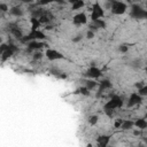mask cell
Here are the masks:
<instances>
[{"label":"cell","instance_id":"6","mask_svg":"<svg viewBox=\"0 0 147 147\" xmlns=\"http://www.w3.org/2000/svg\"><path fill=\"white\" fill-rule=\"evenodd\" d=\"M45 56H46V59H48L49 61H56V60H62V59H64V55H63L61 52H59V51H56V49H53V48H47V49L45 51Z\"/></svg>","mask_w":147,"mask_h":147},{"label":"cell","instance_id":"17","mask_svg":"<svg viewBox=\"0 0 147 147\" xmlns=\"http://www.w3.org/2000/svg\"><path fill=\"white\" fill-rule=\"evenodd\" d=\"M90 90L87 88V87H85V86H82V87H79L77 91H76V93H80V94H83V95H85V96H88L90 95Z\"/></svg>","mask_w":147,"mask_h":147},{"label":"cell","instance_id":"13","mask_svg":"<svg viewBox=\"0 0 147 147\" xmlns=\"http://www.w3.org/2000/svg\"><path fill=\"white\" fill-rule=\"evenodd\" d=\"M133 126H134V122L133 121H131V119H124L121 129L124 130V131H127V130H132Z\"/></svg>","mask_w":147,"mask_h":147},{"label":"cell","instance_id":"10","mask_svg":"<svg viewBox=\"0 0 147 147\" xmlns=\"http://www.w3.org/2000/svg\"><path fill=\"white\" fill-rule=\"evenodd\" d=\"M45 46H47L45 42H42V41H38V40H34V41H30V42H28V48L30 49V51H34V52H37V51H39V49H41L42 47H45Z\"/></svg>","mask_w":147,"mask_h":147},{"label":"cell","instance_id":"14","mask_svg":"<svg viewBox=\"0 0 147 147\" xmlns=\"http://www.w3.org/2000/svg\"><path fill=\"white\" fill-rule=\"evenodd\" d=\"M9 14L15 16V17H21L23 15V11H22V9L20 7H13V8L9 9Z\"/></svg>","mask_w":147,"mask_h":147},{"label":"cell","instance_id":"23","mask_svg":"<svg viewBox=\"0 0 147 147\" xmlns=\"http://www.w3.org/2000/svg\"><path fill=\"white\" fill-rule=\"evenodd\" d=\"M0 9H1V11H9L8 6H7L6 3H3V2H1V3H0Z\"/></svg>","mask_w":147,"mask_h":147},{"label":"cell","instance_id":"3","mask_svg":"<svg viewBox=\"0 0 147 147\" xmlns=\"http://www.w3.org/2000/svg\"><path fill=\"white\" fill-rule=\"evenodd\" d=\"M44 39H46V34H45L42 31H40V30L31 31V30H30V32H29L28 34H25V37L22 39V41H28V42L34 41V40L41 41V40H44Z\"/></svg>","mask_w":147,"mask_h":147},{"label":"cell","instance_id":"7","mask_svg":"<svg viewBox=\"0 0 147 147\" xmlns=\"http://www.w3.org/2000/svg\"><path fill=\"white\" fill-rule=\"evenodd\" d=\"M85 75H86V77H88L90 79H96V78H99V77L102 75V71H101L98 67L92 65V67H90V68L86 70Z\"/></svg>","mask_w":147,"mask_h":147},{"label":"cell","instance_id":"19","mask_svg":"<svg viewBox=\"0 0 147 147\" xmlns=\"http://www.w3.org/2000/svg\"><path fill=\"white\" fill-rule=\"evenodd\" d=\"M138 94L140 96H147V85H144L141 88L138 90Z\"/></svg>","mask_w":147,"mask_h":147},{"label":"cell","instance_id":"24","mask_svg":"<svg viewBox=\"0 0 147 147\" xmlns=\"http://www.w3.org/2000/svg\"><path fill=\"white\" fill-rule=\"evenodd\" d=\"M93 37H94V31L88 30V31L86 32V38H87V39H92Z\"/></svg>","mask_w":147,"mask_h":147},{"label":"cell","instance_id":"8","mask_svg":"<svg viewBox=\"0 0 147 147\" xmlns=\"http://www.w3.org/2000/svg\"><path fill=\"white\" fill-rule=\"evenodd\" d=\"M142 101V96H140L138 94V92H132L127 99V107H133V106H137L139 103H141Z\"/></svg>","mask_w":147,"mask_h":147},{"label":"cell","instance_id":"16","mask_svg":"<svg viewBox=\"0 0 147 147\" xmlns=\"http://www.w3.org/2000/svg\"><path fill=\"white\" fill-rule=\"evenodd\" d=\"M96 85H98V83L96 82H94V80H92V79H87V80H85V87H87L90 91H92V90H94L95 87H96Z\"/></svg>","mask_w":147,"mask_h":147},{"label":"cell","instance_id":"9","mask_svg":"<svg viewBox=\"0 0 147 147\" xmlns=\"http://www.w3.org/2000/svg\"><path fill=\"white\" fill-rule=\"evenodd\" d=\"M72 23L76 24V25H83V24H86L87 23V16L85 13H78L76 14L74 17H72Z\"/></svg>","mask_w":147,"mask_h":147},{"label":"cell","instance_id":"28","mask_svg":"<svg viewBox=\"0 0 147 147\" xmlns=\"http://www.w3.org/2000/svg\"><path fill=\"white\" fill-rule=\"evenodd\" d=\"M146 71H147V68H146Z\"/></svg>","mask_w":147,"mask_h":147},{"label":"cell","instance_id":"1","mask_svg":"<svg viewBox=\"0 0 147 147\" xmlns=\"http://www.w3.org/2000/svg\"><path fill=\"white\" fill-rule=\"evenodd\" d=\"M123 103H124L123 99H122L119 95L114 94V95H111L110 100H108V101L105 103L103 109H105V111H106V113H108V115L110 116V115H111V113H113L115 109L121 108V107L123 106Z\"/></svg>","mask_w":147,"mask_h":147},{"label":"cell","instance_id":"5","mask_svg":"<svg viewBox=\"0 0 147 147\" xmlns=\"http://www.w3.org/2000/svg\"><path fill=\"white\" fill-rule=\"evenodd\" d=\"M131 16L137 20H147V9L139 6H133L131 9Z\"/></svg>","mask_w":147,"mask_h":147},{"label":"cell","instance_id":"2","mask_svg":"<svg viewBox=\"0 0 147 147\" xmlns=\"http://www.w3.org/2000/svg\"><path fill=\"white\" fill-rule=\"evenodd\" d=\"M91 10V21L92 22H95L98 20H102V17L105 16V10L102 8V6L99 3V2H95L92 5V8L90 9Z\"/></svg>","mask_w":147,"mask_h":147},{"label":"cell","instance_id":"26","mask_svg":"<svg viewBox=\"0 0 147 147\" xmlns=\"http://www.w3.org/2000/svg\"><path fill=\"white\" fill-rule=\"evenodd\" d=\"M144 141H145V144H146V145H147V137H146V138H145V139H144Z\"/></svg>","mask_w":147,"mask_h":147},{"label":"cell","instance_id":"21","mask_svg":"<svg viewBox=\"0 0 147 147\" xmlns=\"http://www.w3.org/2000/svg\"><path fill=\"white\" fill-rule=\"evenodd\" d=\"M118 51H119L121 53H126V52L129 51V46H127V45H121V46L118 47Z\"/></svg>","mask_w":147,"mask_h":147},{"label":"cell","instance_id":"12","mask_svg":"<svg viewBox=\"0 0 147 147\" xmlns=\"http://www.w3.org/2000/svg\"><path fill=\"white\" fill-rule=\"evenodd\" d=\"M134 126L139 130H146L147 129V119L144 118V117H140V118H137L134 121Z\"/></svg>","mask_w":147,"mask_h":147},{"label":"cell","instance_id":"11","mask_svg":"<svg viewBox=\"0 0 147 147\" xmlns=\"http://www.w3.org/2000/svg\"><path fill=\"white\" fill-rule=\"evenodd\" d=\"M96 141H98V147H108V144L110 142V137L102 134L96 139Z\"/></svg>","mask_w":147,"mask_h":147},{"label":"cell","instance_id":"20","mask_svg":"<svg viewBox=\"0 0 147 147\" xmlns=\"http://www.w3.org/2000/svg\"><path fill=\"white\" fill-rule=\"evenodd\" d=\"M123 121H124V119H122V118H117V119H115V124H114L115 129H119V127L122 126V124H123Z\"/></svg>","mask_w":147,"mask_h":147},{"label":"cell","instance_id":"27","mask_svg":"<svg viewBox=\"0 0 147 147\" xmlns=\"http://www.w3.org/2000/svg\"><path fill=\"white\" fill-rule=\"evenodd\" d=\"M144 118H146V119H147V113L145 114V117H144Z\"/></svg>","mask_w":147,"mask_h":147},{"label":"cell","instance_id":"15","mask_svg":"<svg viewBox=\"0 0 147 147\" xmlns=\"http://www.w3.org/2000/svg\"><path fill=\"white\" fill-rule=\"evenodd\" d=\"M84 6H85V2L84 1H80V0L74 1L72 5H71V9L72 10H78V9H82Z\"/></svg>","mask_w":147,"mask_h":147},{"label":"cell","instance_id":"18","mask_svg":"<svg viewBox=\"0 0 147 147\" xmlns=\"http://www.w3.org/2000/svg\"><path fill=\"white\" fill-rule=\"evenodd\" d=\"M98 121H99L98 115H92V116L88 117V123H90V125H92V126H94V125L98 123Z\"/></svg>","mask_w":147,"mask_h":147},{"label":"cell","instance_id":"22","mask_svg":"<svg viewBox=\"0 0 147 147\" xmlns=\"http://www.w3.org/2000/svg\"><path fill=\"white\" fill-rule=\"evenodd\" d=\"M44 55H45V54H42V53H40V52H34V53H33V60H40Z\"/></svg>","mask_w":147,"mask_h":147},{"label":"cell","instance_id":"25","mask_svg":"<svg viewBox=\"0 0 147 147\" xmlns=\"http://www.w3.org/2000/svg\"><path fill=\"white\" fill-rule=\"evenodd\" d=\"M87 147H94V146H93L92 144H88V145H87Z\"/></svg>","mask_w":147,"mask_h":147},{"label":"cell","instance_id":"4","mask_svg":"<svg viewBox=\"0 0 147 147\" xmlns=\"http://www.w3.org/2000/svg\"><path fill=\"white\" fill-rule=\"evenodd\" d=\"M127 6L122 2V1H111V6H110V11L114 15H122L126 11Z\"/></svg>","mask_w":147,"mask_h":147}]
</instances>
